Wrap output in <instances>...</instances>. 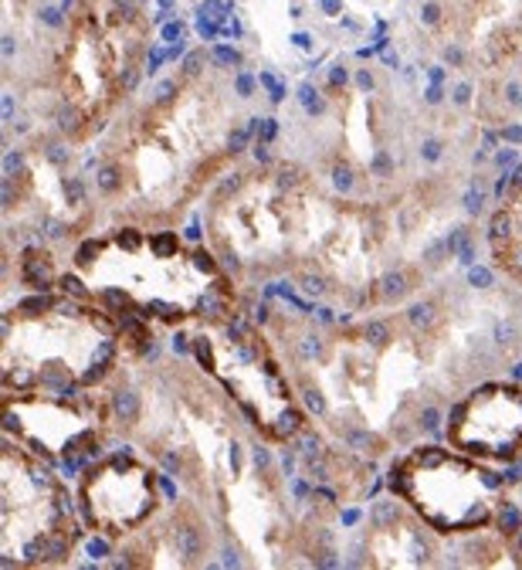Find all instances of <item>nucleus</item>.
I'll return each instance as SVG.
<instances>
[{
  "label": "nucleus",
  "instance_id": "f257e3e1",
  "mask_svg": "<svg viewBox=\"0 0 522 570\" xmlns=\"http://www.w3.org/2000/svg\"><path fill=\"white\" fill-rule=\"evenodd\" d=\"M248 126L235 112L228 86L187 68L106 129L89 170L99 218L177 228L235 170Z\"/></svg>",
  "mask_w": 522,
  "mask_h": 570
},
{
  "label": "nucleus",
  "instance_id": "f03ea898",
  "mask_svg": "<svg viewBox=\"0 0 522 570\" xmlns=\"http://www.w3.org/2000/svg\"><path fill=\"white\" fill-rule=\"evenodd\" d=\"M71 272L92 299L146 323L187 326L238 309L235 278L177 228L106 225L71 248Z\"/></svg>",
  "mask_w": 522,
  "mask_h": 570
},
{
  "label": "nucleus",
  "instance_id": "7ed1b4c3",
  "mask_svg": "<svg viewBox=\"0 0 522 570\" xmlns=\"http://www.w3.org/2000/svg\"><path fill=\"white\" fill-rule=\"evenodd\" d=\"M142 323L139 316L122 320L99 299L65 289L8 306L0 330L4 394L119 387L126 367L149 350V330Z\"/></svg>",
  "mask_w": 522,
  "mask_h": 570
},
{
  "label": "nucleus",
  "instance_id": "20e7f679",
  "mask_svg": "<svg viewBox=\"0 0 522 570\" xmlns=\"http://www.w3.org/2000/svg\"><path fill=\"white\" fill-rule=\"evenodd\" d=\"M336 197L295 164L232 170L204 204L207 248L232 278L292 275L306 268Z\"/></svg>",
  "mask_w": 522,
  "mask_h": 570
},
{
  "label": "nucleus",
  "instance_id": "39448f33",
  "mask_svg": "<svg viewBox=\"0 0 522 570\" xmlns=\"http://www.w3.org/2000/svg\"><path fill=\"white\" fill-rule=\"evenodd\" d=\"M154 41L142 0H68L51 55L48 92L55 132L82 147L119 119Z\"/></svg>",
  "mask_w": 522,
  "mask_h": 570
},
{
  "label": "nucleus",
  "instance_id": "423d86ee",
  "mask_svg": "<svg viewBox=\"0 0 522 570\" xmlns=\"http://www.w3.org/2000/svg\"><path fill=\"white\" fill-rule=\"evenodd\" d=\"M190 353L268 445L285 449L313 424L285 356L242 313L200 320Z\"/></svg>",
  "mask_w": 522,
  "mask_h": 570
},
{
  "label": "nucleus",
  "instance_id": "0eeeda50",
  "mask_svg": "<svg viewBox=\"0 0 522 570\" xmlns=\"http://www.w3.org/2000/svg\"><path fill=\"white\" fill-rule=\"evenodd\" d=\"M391 492L444 540L495 530L522 543V489L459 449L421 445L391 465Z\"/></svg>",
  "mask_w": 522,
  "mask_h": 570
},
{
  "label": "nucleus",
  "instance_id": "6e6552de",
  "mask_svg": "<svg viewBox=\"0 0 522 570\" xmlns=\"http://www.w3.org/2000/svg\"><path fill=\"white\" fill-rule=\"evenodd\" d=\"M79 499L45 455L4 432L0 445V557L4 567H61L82 540Z\"/></svg>",
  "mask_w": 522,
  "mask_h": 570
},
{
  "label": "nucleus",
  "instance_id": "1a4fd4ad",
  "mask_svg": "<svg viewBox=\"0 0 522 570\" xmlns=\"http://www.w3.org/2000/svg\"><path fill=\"white\" fill-rule=\"evenodd\" d=\"M119 428L116 387L71 394H4V432L65 469L89 465L102 455Z\"/></svg>",
  "mask_w": 522,
  "mask_h": 570
},
{
  "label": "nucleus",
  "instance_id": "9d476101",
  "mask_svg": "<svg viewBox=\"0 0 522 570\" xmlns=\"http://www.w3.org/2000/svg\"><path fill=\"white\" fill-rule=\"evenodd\" d=\"M75 499L86 530L106 543H122L167 507L164 469L142 449H109L82 465Z\"/></svg>",
  "mask_w": 522,
  "mask_h": 570
},
{
  "label": "nucleus",
  "instance_id": "9b49d317",
  "mask_svg": "<svg viewBox=\"0 0 522 570\" xmlns=\"http://www.w3.org/2000/svg\"><path fill=\"white\" fill-rule=\"evenodd\" d=\"M444 439L452 449L489 465L522 459V384L482 381L472 384L447 411Z\"/></svg>",
  "mask_w": 522,
  "mask_h": 570
},
{
  "label": "nucleus",
  "instance_id": "f8f14e48",
  "mask_svg": "<svg viewBox=\"0 0 522 570\" xmlns=\"http://www.w3.org/2000/svg\"><path fill=\"white\" fill-rule=\"evenodd\" d=\"M119 567H204L214 553V523L197 499L184 495L164 507L139 533L119 543Z\"/></svg>",
  "mask_w": 522,
  "mask_h": 570
},
{
  "label": "nucleus",
  "instance_id": "ddd939ff",
  "mask_svg": "<svg viewBox=\"0 0 522 570\" xmlns=\"http://www.w3.org/2000/svg\"><path fill=\"white\" fill-rule=\"evenodd\" d=\"M444 553V537L431 530L401 495L373 503L363 530L366 567H434Z\"/></svg>",
  "mask_w": 522,
  "mask_h": 570
},
{
  "label": "nucleus",
  "instance_id": "4468645a",
  "mask_svg": "<svg viewBox=\"0 0 522 570\" xmlns=\"http://www.w3.org/2000/svg\"><path fill=\"white\" fill-rule=\"evenodd\" d=\"M489 255L512 285H522V164L499 194V207L489 222Z\"/></svg>",
  "mask_w": 522,
  "mask_h": 570
},
{
  "label": "nucleus",
  "instance_id": "2eb2a0df",
  "mask_svg": "<svg viewBox=\"0 0 522 570\" xmlns=\"http://www.w3.org/2000/svg\"><path fill=\"white\" fill-rule=\"evenodd\" d=\"M515 68H519V92H522V55H519ZM512 102H519V106H522V96H512Z\"/></svg>",
  "mask_w": 522,
  "mask_h": 570
},
{
  "label": "nucleus",
  "instance_id": "dca6fc26",
  "mask_svg": "<svg viewBox=\"0 0 522 570\" xmlns=\"http://www.w3.org/2000/svg\"><path fill=\"white\" fill-rule=\"evenodd\" d=\"M519 560H522V543H519Z\"/></svg>",
  "mask_w": 522,
  "mask_h": 570
}]
</instances>
